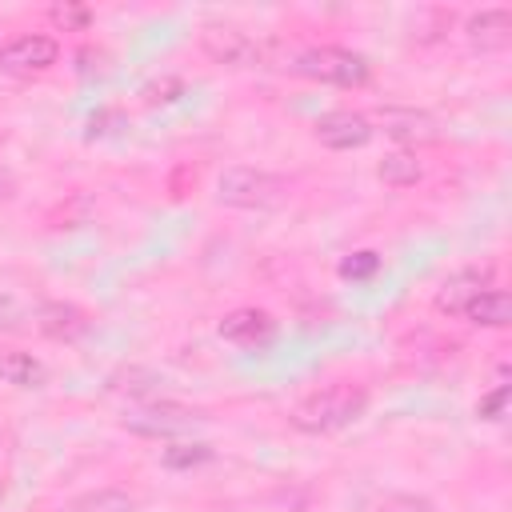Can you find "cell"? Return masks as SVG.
<instances>
[{
	"mask_svg": "<svg viewBox=\"0 0 512 512\" xmlns=\"http://www.w3.org/2000/svg\"><path fill=\"white\" fill-rule=\"evenodd\" d=\"M364 408H368V392L360 384L340 380V384L316 388L304 400H296L288 412V424L296 432H308V436H328V432H340L352 420H360Z\"/></svg>",
	"mask_w": 512,
	"mask_h": 512,
	"instance_id": "cell-1",
	"label": "cell"
},
{
	"mask_svg": "<svg viewBox=\"0 0 512 512\" xmlns=\"http://www.w3.org/2000/svg\"><path fill=\"white\" fill-rule=\"evenodd\" d=\"M284 68H292L296 76L320 80V84H336V88H360L372 76V64L364 52L340 48V44H308V48H292Z\"/></svg>",
	"mask_w": 512,
	"mask_h": 512,
	"instance_id": "cell-2",
	"label": "cell"
},
{
	"mask_svg": "<svg viewBox=\"0 0 512 512\" xmlns=\"http://www.w3.org/2000/svg\"><path fill=\"white\" fill-rule=\"evenodd\" d=\"M292 196L288 176L268 172V168H252V164H232L216 176V200L228 208H280Z\"/></svg>",
	"mask_w": 512,
	"mask_h": 512,
	"instance_id": "cell-3",
	"label": "cell"
},
{
	"mask_svg": "<svg viewBox=\"0 0 512 512\" xmlns=\"http://www.w3.org/2000/svg\"><path fill=\"white\" fill-rule=\"evenodd\" d=\"M204 424V412L176 404V400H148V404H132L120 416V428H128L132 436H148V440H172V436H188Z\"/></svg>",
	"mask_w": 512,
	"mask_h": 512,
	"instance_id": "cell-4",
	"label": "cell"
},
{
	"mask_svg": "<svg viewBox=\"0 0 512 512\" xmlns=\"http://www.w3.org/2000/svg\"><path fill=\"white\" fill-rule=\"evenodd\" d=\"M200 48L212 64H224V68H256L264 64V44L256 36H248L244 28L236 24H204L200 28Z\"/></svg>",
	"mask_w": 512,
	"mask_h": 512,
	"instance_id": "cell-5",
	"label": "cell"
},
{
	"mask_svg": "<svg viewBox=\"0 0 512 512\" xmlns=\"http://www.w3.org/2000/svg\"><path fill=\"white\" fill-rule=\"evenodd\" d=\"M364 116H368L372 132L380 128L396 144H436L440 140V120L424 108H412V104H380Z\"/></svg>",
	"mask_w": 512,
	"mask_h": 512,
	"instance_id": "cell-6",
	"label": "cell"
},
{
	"mask_svg": "<svg viewBox=\"0 0 512 512\" xmlns=\"http://www.w3.org/2000/svg\"><path fill=\"white\" fill-rule=\"evenodd\" d=\"M60 60V44L44 32H20L0 44V72L8 76H40Z\"/></svg>",
	"mask_w": 512,
	"mask_h": 512,
	"instance_id": "cell-7",
	"label": "cell"
},
{
	"mask_svg": "<svg viewBox=\"0 0 512 512\" xmlns=\"http://www.w3.org/2000/svg\"><path fill=\"white\" fill-rule=\"evenodd\" d=\"M312 136L332 148V152H352V148H364L372 140V124L364 112H352V108H336V112H324L316 124H312Z\"/></svg>",
	"mask_w": 512,
	"mask_h": 512,
	"instance_id": "cell-8",
	"label": "cell"
},
{
	"mask_svg": "<svg viewBox=\"0 0 512 512\" xmlns=\"http://www.w3.org/2000/svg\"><path fill=\"white\" fill-rule=\"evenodd\" d=\"M28 320L48 340H80L88 332V324H92L88 312L80 304H72V300H40V304L28 308Z\"/></svg>",
	"mask_w": 512,
	"mask_h": 512,
	"instance_id": "cell-9",
	"label": "cell"
},
{
	"mask_svg": "<svg viewBox=\"0 0 512 512\" xmlns=\"http://www.w3.org/2000/svg\"><path fill=\"white\" fill-rule=\"evenodd\" d=\"M488 288H496V284H492V268H460V272H452V276L436 288L432 308L444 312V316H464V308H468L480 292H488Z\"/></svg>",
	"mask_w": 512,
	"mask_h": 512,
	"instance_id": "cell-10",
	"label": "cell"
},
{
	"mask_svg": "<svg viewBox=\"0 0 512 512\" xmlns=\"http://www.w3.org/2000/svg\"><path fill=\"white\" fill-rule=\"evenodd\" d=\"M464 40L476 52H504L512 44V12L504 4L496 8H480L464 20Z\"/></svg>",
	"mask_w": 512,
	"mask_h": 512,
	"instance_id": "cell-11",
	"label": "cell"
},
{
	"mask_svg": "<svg viewBox=\"0 0 512 512\" xmlns=\"http://www.w3.org/2000/svg\"><path fill=\"white\" fill-rule=\"evenodd\" d=\"M272 332H276V320L264 308H232L220 320V340L240 344V348H256V344L272 340Z\"/></svg>",
	"mask_w": 512,
	"mask_h": 512,
	"instance_id": "cell-12",
	"label": "cell"
},
{
	"mask_svg": "<svg viewBox=\"0 0 512 512\" xmlns=\"http://www.w3.org/2000/svg\"><path fill=\"white\" fill-rule=\"evenodd\" d=\"M108 388L116 396H128L136 404H148V400H164V376L152 372V368H140V364H124L108 376Z\"/></svg>",
	"mask_w": 512,
	"mask_h": 512,
	"instance_id": "cell-13",
	"label": "cell"
},
{
	"mask_svg": "<svg viewBox=\"0 0 512 512\" xmlns=\"http://www.w3.org/2000/svg\"><path fill=\"white\" fill-rule=\"evenodd\" d=\"M464 320H472L480 328H508L512 324V296L504 288H488L464 308Z\"/></svg>",
	"mask_w": 512,
	"mask_h": 512,
	"instance_id": "cell-14",
	"label": "cell"
},
{
	"mask_svg": "<svg viewBox=\"0 0 512 512\" xmlns=\"http://www.w3.org/2000/svg\"><path fill=\"white\" fill-rule=\"evenodd\" d=\"M44 364L32 356V352H12V348H4V356H0V380L4 384H12V388H40L44 384Z\"/></svg>",
	"mask_w": 512,
	"mask_h": 512,
	"instance_id": "cell-15",
	"label": "cell"
},
{
	"mask_svg": "<svg viewBox=\"0 0 512 512\" xmlns=\"http://www.w3.org/2000/svg\"><path fill=\"white\" fill-rule=\"evenodd\" d=\"M420 160H416V152H408V148H396V152H384L380 156V164H376V176L388 184V188H412L416 180H420Z\"/></svg>",
	"mask_w": 512,
	"mask_h": 512,
	"instance_id": "cell-16",
	"label": "cell"
},
{
	"mask_svg": "<svg viewBox=\"0 0 512 512\" xmlns=\"http://www.w3.org/2000/svg\"><path fill=\"white\" fill-rule=\"evenodd\" d=\"M60 512H136V496H128L120 488H96V492L72 496Z\"/></svg>",
	"mask_w": 512,
	"mask_h": 512,
	"instance_id": "cell-17",
	"label": "cell"
},
{
	"mask_svg": "<svg viewBox=\"0 0 512 512\" xmlns=\"http://www.w3.org/2000/svg\"><path fill=\"white\" fill-rule=\"evenodd\" d=\"M208 460H212V444H204V440L172 444V448L160 452V464L172 468V472H188V468H200V464H208Z\"/></svg>",
	"mask_w": 512,
	"mask_h": 512,
	"instance_id": "cell-18",
	"label": "cell"
},
{
	"mask_svg": "<svg viewBox=\"0 0 512 512\" xmlns=\"http://www.w3.org/2000/svg\"><path fill=\"white\" fill-rule=\"evenodd\" d=\"M48 20L64 32H84L92 24V8L88 4H52L48 8Z\"/></svg>",
	"mask_w": 512,
	"mask_h": 512,
	"instance_id": "cell-19",
	"label": "cell"
},
{
	"mask_svg": "<svg viewBox=\"0 0 512 512\" xmlns=\"http://www.w3.org/2000/svg\"><path fill=\"white\" fill-rule=\"evenodd\" d=\"M508 396H512V388L500 380L488 396H480V404H476V416L480 420H488V424H500L504 416H508Z\"/></svg>",
	"mask_w": 512,
	"mask_h": 512,
	"instance_id": "cell-20",
	"label": "cell"
},
{
	"mask_svg": "<svg viewBox=\"0 0 512 512\" xmlns=\"http://www.w3.org/2000/svg\"><path fill=\"white\" fill-rule=\"evenodd\" d=\"M372 512H436V504L428 496H412V492H392L384 500L372 504Z\"/></svg>",
	"mask_w": 512,
	"mask_h": 512,
	"instance_id": "cell-21",
	"label": "cell"
},
{
	"mask_svg": "<svg viewBox=\"0 0 512 512\" xmlns=\"http://www.w3.org/2000/svg\"><path fill=\"white\" fill-rule=\"evenodd\" d=\"M180 92H184V84L176 76H160V80H148L140 96H144V104H172Z\"/></svg>",
	"mask_w": 512,
	"mask_h": 512,
	"instance_id": "cell-22",
	"label": "cell"
},
{
	"mask_svg": "<svg viewBox=\"0 0 512 512\" xmlns=\"http://www.w3.org/2000/svg\"><path fill=\"white\" fill-rule=\"evenodd\" d=\"M376 268H380V256H376V252H356V256H348V260L340 264V276H344V280H368Z\"/></svg>",
	"mask_w": 512,
	"mask_h": 512,
	"instance_id": "cell-23",
	"label": "cell"
},
{
	"mask_svg": "<svg viewBox=\"0 0 512 512\" xmlns=\"http://www.w3.org/2000/svg\"><path fill=\"white\" fill-rule=\"evenodd\" d=\"M16 320H28V308H24L16 296L0 292V328H20Z\"/></svg>",
	"mask_w": 512,
	"mask_h": 512,
	"instance_id": "cell-24",
	"label": "cell"
},
{
	"mask_svg": "<svg viewBox=\"0 0 512 512\" xmlns=\"http://www.w3.org/2000/svg\"><path fill=\"white\" fill-rule=\"evenodd\" d=\"M0 356H4V348H0Z\"/></svg>",
	"mask_w": 512,
	"mask_h": 512,
	"instance_id": "cell-25",
	"label": "cell"
}]
</instances>
